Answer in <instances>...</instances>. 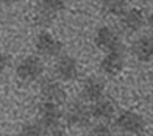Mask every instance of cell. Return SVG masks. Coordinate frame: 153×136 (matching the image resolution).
Segmentation results:
<instances>
[{
	"label": "cell",
	"instance_id": "5b68a950",
	"mask_svg": "<svg viewBox=\"0 0 153 136\" xmlns=\"http://www.w3.org/2000/svg\"><path fill=\"white\" fill-rule=\"evenodd\" d=\"M34 45H36V50L39 52V55L50 56V58L58 56L62 50V44L48 31H41L34 39Z\"/></svg>",
	"mask_w": 153,
	"mask_h": 136
},
{
	"label": "cell",
	"instance_id": "ba28073f",
	"mask_svg": "<svg viewBox=\"0 0 153 136\" xmlns=\"http://www.w3.org/2000/svg\"><path fill=\"white\" fill-rule=\"evenodd\" d=\"M55 75L59 81H72L78 77V63L69 55H62L55 63Z\"/></svg>",
	"mask_w": 153,
	"mask_h": 136
},
{
	"label": "cell",
	"instance_id": "277c9868",
	"mask_svg": "<svg viewBox=\"0 0 153 136\" xmlns=\"http://www.w3.org/2000/svg\"><path fill=\"white\" fill-rule=\"evenodd\" d=\"M116 125L127 135H141L145 128V120L133 111H123L116 117Z\"/></svg>",
	"mask_w": 153,
	"mask_h": 136
},
{
	"label": "cell",
	"instance_id": "30bf717a",
	"mask_svg": "<svg viewBox=\"0 0 153 136\" xmlns=\"http://www.w3.org/2000/svg\"><path fill=\"white\" fill-rule=\"evenodd\" d=\"M105 94V83L99 77H89L81 85V96L88 102H97Z\"/></svg>",
	"mask_w": 153,
	"mask_h": 136
},
{
	"label": "cell",
	"instance_id": "9a60e30c",
	"mask_svg": "<svg viewBox=\"0 0 153 136\" xmlns=\"http://www.w3.org/2000/svg\"><path fill=\"white\" fill-rule=\"evenodd\" d=\"M103 13L108 16H122L127 11V0H102L100 2Z\"/></svg>",
	"mask_w": 153,
	"mask_h": 136
},
{
	"label": "cell",
	"instance_id": "7a4b0ae2",
	"mask_svg": "<svg viewBox=\"0 0 153 136\" xmlns=\"http://www.w3.org/2000/svg\"><path fill=\"white\" fill-rule=\"evenodd\" d=\"M94 41H95V45L106 53L122 50V41H120L119 33L114 28H111V27H102V28H99L95 31Z\"/></svg>",
	"mask_w": 153,
	"mask_h": 136
},
{
	"label": "cell",
	"instance_id": "7c38bea8",
	"mask_svg": "<svg viewBox=\"0 0 153 136\" xmlns=\"http://www.w3.org/2000/svg\"><path fill=\"white\" fill-rule=\"evenodd\" d=\"M125 59L122 55V50L119 52H108L100 61V69L106 75H117L123 69Z\"/></svg>",
	"mask_w": 153,
	"mask_h": 136
},
{
	"label": "cell",
	"instance_id": "e0dca14e",
	"mask_svg": "<svg viewBox=\"0 0 153 136\" xmlns=\"http://www.w3.org/2000/svg\"><path fill=\"white\" fill-rule=\"evenodd\" d=\"M88 136H114L113 130L105 124H97L88 132Z\"/></svg>",
	"mask_w": 153,
	"mask_h": 136
},
{
	"label": "cell",
	"instance_id": "9c48e42d",
	"mask_svg": "<svg viewBox=\"0 0 153 136\" xmlns=\"http://www.w3.org/2000/svg\"><path fill=\"white\" fill-rule=\"evenodd\" d=\"M41 96H42L44 102H52V103H59L64 100L66 92L64 88L61 86L59 80H53V78H45L41 83Z\"/></svg>",
	"mask_w": 153,
	"mask_h": 136
},
{
	"label": "cell",
	"instance_id": "d6986e66",
	"mask_svg": "<svg viewBox=\"0 0 153 136\" xmlns=\"http://www.w3.org/2000/svg\"><path fill=\"white\" fill-rule=\"evenodd\" d=\"M48 133V136H64V133H62V130L59 127H55V128H50V130H45Z\"/></svg>",
	"mask_w": 153,
	"mask_h": 136
},
{
	"label": "cell",
	"instance_id": "44dd1931",
	"mask_svg": "<svg viewBox=\"0 0 153 136\" xmlns=\"http://www.w3.org/2000/svg\"><path fill=\"white\" fill-rule=\"evenodd\" d=\"M74 2H76V0H74Z\"/></svg>",
	"mask_w": 153,
	"mask_h": 136
},
{
	"label": "cell",
	"instance_id": "8992f818",
	"mask_svg": "<svg viewBox=\"0 0 153 136\" xmlns=\"http://www.w3.org/2000/svg\"><path fill=\"white\" fill-rule=\"evenodd\" d=\"M66 120L71 127L75 128H83L89 124L91 120V111L89 108L81 103V102H74L69 105L67 111H66Z\"/></svg>",
	"mask_w": 153,
	"mask_h": 136
},
{
	"label": "cell",
	"instance_id": "6da1fadb",
	"mask_svg": "<svg viewBox=\"0 0 153 136\" xmlns=\"http://www.w3.org/2000/svg\"><path fill=\"white\" fill-rule=\"evenodd\" d=\"M44 74V64L38 56H27L16 67V75L24 83H33Z\"/></svg>",
	"mask_w": 153,
	"mask_h": 136
},
{
	"label": "cell",
	"instance_id": "ffe728a7",
	"mask_svg": "<svg viewBox=\"0 0 153 136\" xmlns=\"http://www.w3.org/2000/svg\"><path fill=\"white\" fill-rule=\"evenodd\" d=\"M0 2H3V3H8V5H11V3H16V2H19V0H0Z\"/></svg>",
	"mask_w": 153,
	"mask_h": 136
},
{
	"label": "cell",
	"instance_id": "4fadbf2b",
	"mask_svg": "<svg viewBox=\"0 0 153 136\" xmlns=\"http://www.w3.org/2000/svg\"><path fill=\"white\" fill-rule=\"evenodd\" d=\"M131 50H133V55L139 61L149 63V61H152V56H153V38L150 35H144L141 38H137L133 42Z\"/></svg>",
	"mask_w": 153,
	"mask_h": 136
},
{
	"label": "cell",
	"instance_id": "5bb4252c",
	"mask_svg": "<svg viewBox=\"0 0 153 136\" xmlns=\"http://www.w3.org/2000/svg\"><path fill=\"white\" fill-rule=\"evenodd\" d=\"M89 111H91V117H95L99 120H109L116 113V106L111 100L99 99L97 102L92 103V106L89 108Z\"/></svg>",
	"mask_w": 153,
	"mask_h": 136
},
{
	"label": "cell",
	"instance_id": "8fae6325",
	"mask_svg": "<svg viewBox=\"0 0 153 136\" xmlns=\"http://www.w3.org/2000/svg\"><path fill=\"white\" fill-rule=\"evenodd\" d=\"M120 25L127 33H137L145 25V16L141 10H127L122 14Z\"/></svg>",
	"mask_w": 153,
	"mask_h": 136
},
{
	"label": "cell",
	"instance_id": "3957f363",
	"mask_svg": "<svg viewBox=\"0 0 153 136\" xmlns=\"http://www.w3.org/2000/svg\"><path fill=\"white\" fill-rule=\"evenodd\" d=\"M62 10H64V0H39L36 20L41 25H50Z\"/></svg>",
	"mask_w": 153,
	"mask_h": 136
},
{
	"label": "cell",
	"instance_id": "52a82bcc",
	"mask_svg": "<svg viewBox=\"0 0 153 136\" xmlns=\"http://www.w3.org/2000/svg\"><path fill=\"white\" fill-rule=\"evenodd\" d=\"M39 116V124L42 125L44 130H50V128L59 127L61 120V110L58 103H52V102H42L38 111Z\"/></svg>",
	"mask_w": 153,
	"mask_h": 136
},
{
	"label": "cell",
	"instance_id": "ac0fdd59",
	"mask_svg": "<svg viewBox=\"0 0 153 136\" xmlns=\"http://www.w3.org/2000/svg\"><path fill=\"white\" fill-rule=\"evenodd\" d=\"M10 63H11L10 56L6 55L5 52H0V74H2V72H5L6 69H8Z\"/></svg>",
	"mask_w": 153,
	"mask_h": 136
},
{
	"label": "cell",
	"instance_id": "2e32d148",
	"mask_svg": "<svg viewBox=\"0 0 153 136\" xmlns=\"http://www.w3.org/2000/svg\"><path fill=\"white\" fill-rule=\"evenodd\" d=\"M19 136H44V128L39 122H27L20 127Z\"/></svg>",
	"mask_w": 153,
	"mask_h": 136
}]
</instances>
